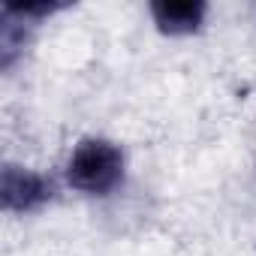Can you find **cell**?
<instances>
[{
  "label": "cell",
  "instance_id": "6da1fadb",
  "mask_svg": "<svg viewBox=\"0 0 256 256\" xmlns=\"http://www.w3.org/2000/svg\"><path fill=\"white\" fill-rule=\"evenodd\" d=\"M124 178V154L108 139H82L66 163V181L82 190L102 196Z\"/></svg>",
  "mask_w": 256,
  "mask_h": 256
},
{
  "label": "cell",
  "instance_id": "7a4b0ae2",
  "mask_svg": "<svg viewBox=\"0 0 256 256\" xmlns=\"http://www.w3.org/2000/svg\"><path fill=\"white\" fill-rule=\"evenodd\" d=\"M0 199L6 211H34L46 199H52V181L40 172L22 169V166H4L0 175Z\"/></svg>",
  "mask_w": 256,
  "mask_h": 256
},
{
  "label": "cell",
  "instance_id": "3957f363",
  "mask_svg": "<svg viewBox=\"0 0 256 256\" xmlns=\"http://www.w3.org/2000/svg\"><path fill=\"white\" fill-rule=\"evenodd\" d=\"M151 16L163 34L181 36V34L199 30L205 18V4L202 0H181V4H163L160 0V4H151Z\"/></svg>",
  "mask_w": 256,
  "mask_h": 256
}]
</instances>
